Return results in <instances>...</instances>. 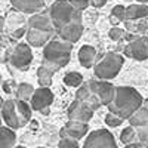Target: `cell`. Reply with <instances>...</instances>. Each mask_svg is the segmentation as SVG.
<instances>
[{"mask_svg": "<svg viewBox=\"0 0 148 148\" xmlns=\"http://www.w3.org/2000/svg\"><path fill=\"white\" fill-rule=\"evenodd\" d=\"M142 102H144V98L136 89L129 88V86H119V88H116L114 99L107 107L110 110V113L126 120L138 108L142 107Z\"/></svg>", "mask_w": 148, "mask_h": 148, "instance_id": "1", "label": "cell"}, {"mask_svg": "<svg viewBox=\"0 0 148 148\" xmlns=\"http://www.w3.org/2000/svg\"><path fill=\"white\" fill-rule=\"evenodd\" d=\"M73 51V43L65 42L61 37H52L43 49V58L47 62L55 64L58 68H62L70 62V56Z\"/></svg>", "mask_w": 148, "mask_h": 148, "instance_id": "2", "label": "cell"}, {"mask_svg": "<svg viewBox=\"0 0 148 148\" xmlns=\"http://www.w3.org/2000/svg\"><path fill=\"white\" fill-rule=\"evenodd\" d=\"M49 16H51L53 30L58 31L64 25L73 22V21H82V12L74 9L68 0H56L55 3L47 10Z\"/></svg>", "mask_w": 148, "mask_h": 148, "instance_id": "3", "label": "cell"}, {"mask_svg": "<svg viewBox=\"0 0 148 148\" xmlns=\"http://www.w3.org/2000/svg\"><path fill=\"white\" fill-rule=\"evenodd\" d=\"M125 58L117 52H108L102 55L95 65V76L99 80H111L120 73Z\"/></svg>", "mask_w": 148, "mask_h": 148, "instance_id": "4", "label": "cell"}, {"mask_svg": "<svg viewBox=\"0 0 148 148\" xmlns=\"http://www.w3.org/2000/svg\"><path fill=\"white\" fill-rule=\"evenodd\" d=\"M83 148H119L114 135L107 129H98L90 132L83 144Z\"/></svg>", "mask_w": 148, "mask_h": 148, "instance_id": "5", "label": "cell"}, {"mask_svg": "<svg viewBox=\"0 0 148 148\" xmlns=\"http://www.w3.org/2000/svg\"><path fill=\"white\" fill-rule=\"evenodd\" d=\"M8 61L10 62L12 67L18 70H27L30 64L33 62V52L31 47L27 43H19L14 49H10Z\"/></svg>", "mask_w": 148, "mask_h": 148, "instance_id": "6", "label": "cell"}, {"mask_svg": "<svg viewBox=\"0 0 148 148\" xmlns=\"http://www.w3.org/2000/svg\"><path fill=\"white\" fill-rule=\"evenodd\" d=\"M123 53L138 61L148 59V36H136L133 40L127 42Z\"/></svg>", "mask_w": 148, "mask_h": 148, "instance_id": "7", "label": "cell"}, {"mask_svg": "<svg viewBox=\"0 0 148 148\" xmlns=\"http://www.w3.org/2000/svg\"><path fill=\"white\" fill-rule=\"evenodd\" d=\"M31 110L40 111L42 114H49V108L53 102V93L49 88H39L36 89L31 96Z\"/></svg>", "mask_w": 148, "mask_h": 148, "instance_id": "8", "label": "cell"}, {"mask_svg": "<svg viewBox=\"0 0 148 148\" xmlns=\"http://www.w3.org/2000/svg\"><path fill=\"white\" fill-rule=\"evenodd\" d=\"M89 86H90L92 92L98 96L101 105H108L114 99L116 86L113 83L105 82V80H93V82H89Z\"/></svg>", "mask_w": 148, "mask_h": 148, "instance_id": "9", "label": "cell"}, {"mask_svg": "<svg viewBox=\"0 0 148 148\" xmlns=\"http://www.w3.org/2000/svg\"><path fill=\"white\" fill-rule=\"evenodd\" d=\"M88 132H89V125L88 123L68 120L65 123V126L59 130V135H61V138H71V139L79 141L83 136H86Z\"/></svg>", "mask_w": 148, "mask_h": 148, "instance_id": "10", "label": "cell"}, {"mask_svg": "<svg viewBox=\"0 0 148 148\" xmlns=\"http://www.w3.org/2000/svg\"><path fill=\"white\" fill-rule=\"evenodd\" d=\"M67 114H68V119L70 120L82 121V123H89L90 119L93 117V111L86 104H83L82 101L76 99V101H73L71 105L68 107Z\"/></svg>", "mask_w": 148, "mask_h": 148, "instance_id": "11", "label": "cell"}, {"mask_svg": "<svg viewBox=\"0 0 148 148\" xmlns=\"http://www.w3.org/2000/svg\"><path fill=\"white\" fill-rule=\"evenodd\" d=\"M2 120L6 123V126L10 129H19L21 126V121H19V116H18V111H16V105H15V99H8L3 102L2 107V114H0Z\"/></svg>", "mask_w": 148, "mask_h": 148, "instance_id": "12", "label": "cell"}, {"mask_svg": "<svg viewBox=\"0 0 148 148\" xmlns=\"http://www.w3.org/2000/svg\"><path fill=\"white\" fill-rule=\"evenodd\" d=\"M56 33L65 42L76 43L80 40V37L83 34V24H82V21H73V22L67 24V25H64L61 30H58Z\"/></svg>", "mask_w": 148, "mask_h": 148, "instance_id": "13", "label": "cell"}, {"mask_svg": "<svg viewBox=\"0 0 148 148\" xmlns=\"http://www.w3.org/2000/svg\"><path fill=\"white\" fill-rule=\"evenodd\" d=\"M76 99L86 104L92 111H95L101 107V102L98 99V96L92 92L89 83H83L82 86H79V90L76 92Z\"/></svg>", "mask_w": 148, "mask_h": 148, "instance_id": "14", "label": "cell"}, {"mask_svg": "<svg viewBox=\"0 0 148 148\" xmlns=\"http://www.w3.org/2000/svg\"><path fill=\"white\" fill-rule=\"evenodd\" d=\"M28 22V28H34V30H40V31H46V33H53V25L49 14L45 12H39V14L31 15V18L27 21Z\"/></svg>", "mask_w": 148, "mask_h": 148, "instance_id": "15", "label": "cell"}, {"mask_svg": "<svg viewBox=\"0 0 148 148\" xmlns=\"http://www.w3.org/2000/svg\"><path fill=\"white\" fill-rule=\"evenodd\" d=\"M58 70L59 68L55 64L45 61V62L39 67V70H37V79H39L40 88H49V86L52 84V77Z\"/></svg>", "mask_w": 148, "mask_h": 148, "instance_id": "16", "label": "cell"}, {"mask_svg": "<svg viewBox=\"0 0 148 148\" xmlns=\"http://www.w3.org/2000/svg\"><path fill=\"white\" fill-rule=\"evenodd\" d=\"M12 6L16 10L24 12V14H39V12L45 8L43 0H10Z\"/></svg>", "mask_w": 148, "mask_h": 148, "instance_id": "17", "label": "cell"}, {"mask_svg": "<svg viewBox=\"0 0 148 148\" xmlns=\"http://www.w3.org/2000/svg\"><path fill=\"white\" fill-rule=\"evenodd\" d=\"M25 34H27V42H28V45H31V46H34V47L46 46L47 42L52 39V33H46V31L34 30V28H28Z\"/></svg>", "mask_w": 148, "mask_h": 148, "instance_id": "18", "label": "cell"}, {"mask_svg": "<svg viewBox=\"0 0 148 148\" xmlns=\"http://www.w3.org/2000/svg\"><path fill=\"white\" fill-rule=\"evenodd\" d=\"M148 18V6L144 3H135L129 5L125 12V21H133V19H142Z\"/></svg>", "mask_w": 148, "mask_h": 148, "instance_id": "19", "label": "cell"}, {"mask_svg": "<svg viewBox=\"0 0 148 148\" xmlns=\"http://www.w3.org/2000/svg\"><path fill=\"white\" fill-rule=\"evenodd\" d=\"M96 49L93 46H89V45H84L80 47L79 51V62L84 67V68H90L95 61H96Z\"/></svg>", "mask_w": 148, "mask_h": 148, "instance_id": "20", "label": "cell"}, {"mask_svg": "<svg viewBox=\"0 0 148 148\" xmlns=\"http://www.w3.org/2000/svg\"><path fill=\"white\" fill-rule=\"evenodd\" d=\"M132 127H141V126H147L148 125V108H145L144 105L141 108H138L135 113L127 119Z\"/></svg>", "mask_w": 148, "mask_h": 148, "instance_id": "21", "label": "cell"}, {"mask_svg": "<svg viewBox=\"0 0 148 148\" xmlns=\"http://www.w3.org/2000/svg\"><path fill=\"white\" fill-rule=\"evenodd\" d=\"M16 142V135L10 127H0V148H14Z\"/></svg>", "mask_w": 148, "mask_h": 148, "instance_id": "22", "label": "cell"}, {"mask_svg": "<svg viewBox=\"0 0 148 148\" xmlns=\"http://www.w3.org/2000/svg\"><path fill=\"white\" fill-rule=\"evenodd\" d=\"M15 105H16V111H18V116H19L21 126L24 127L31 120V107H30L28 102L19 101V99H15Z\"/></svg>", "mask_w": 148, "mask_h": 148, "instance_id": "23", "label": "cell"}, {"mask_svg": "<svg viewBox=\"0 0 148 148\" xmlns=\"http://www.w3.org/2000/svg\"><path fill=\"white\" fill-rule=\"evenodd\" d=\"M126 24V30L132 34L136 36L138 33H145L148 28V18L142 19H133V21H125Z\"/></svg>", "mask_w": 148, "mask_h": 148, "instance_id": "24", "label": "cell"}, {"mask_svg": "<svg viewBox=\"0 0 148 148\" xmlns=\"http://www.w3.org/2000/svg\"><path fill=\"white\" fill-rule=\"evenodd\" d=\"M33 93H34V88H33L31 84H28V83H21V84L16 86V89H15L16 99H19V101L28 102L31 99Z\"/></svg>", "mask_w": 148, "mask_h": 148, "instance_id": "25", "label": "cell"}, {"mask_svg": "<svg viewBox=\"0 0 148 148\" xmlns=\"http://www.w3.org/2000/svg\"><path fill=\"white\" fill-rule=\"evenodd\" d=\"M5 19L8 21V22H6L8 28L12 30V31H15V30L21 28L19 25H22V24L25 22V18H24L21 14H15V12H12V14H10L8 18H5Z\"/></svg>", "mask_w": 148, "mask_h": 148, "instance_id": "26", "label": "cell"}, {"mask_svg": "<svg viewBox=\"0 0 148 148\" xmlns=\"http://www.w3.org/2000/svg\"><path fill=\"white\" fill-rule=\"evenodd\" d=\"M64 83L67 86H71V88H79V86L83 84V76L77 71H71L67 73L64 76Z\"/></svg>", "mask_w": 148, "mask_h": 148, "instance_id": "27", "label": "cell"}, {"mask_svg": "<svg viewBox=\"0 0 148 148\" xmlns=\"http://www.w3.org/2000/svg\"><path fill=\"white\" fill-rule=\"evenodd\" d=\"M125 12H126V8L121 6V5H117L113 8V10H111V15H110V21L111 24L116 27L119 22L125 21Z\"/></svg>", "mask_w": 148, "mask_h": 148, "instance_id": "28", "label": "cell"}, {"mask_svg": "<svg viewBox=\"0 0 148 148\" xmlns=\"http://www.w3.org/2000/svg\"><path fill=\"white\" fill-rule=\"evenodd\" d=\"M120 141L127 145V144H132V142H136V130L135 127L129 126V127H125L120 133Z\"/></svg>", "mask_w": 148, "mask_h": 148, "instance_id": "29", "label": "cell"}, {"mask_svg": "<svg viewBox=\"0 0 148 148\" xmlns=\"http://www.w3.org/2000/svg\"><path fill=\"white\" fill-rule=\"evenodd\" d=\"M8 47H9V40L5 39V37H0V62L8 61L9 52H10V51H8Z\"/></svg>", "mask_w": 148, "mask_h": 148, "instance_id": "30", "label": "cell"}, {"mask_svg": "<svg viewBox=\"0 0 148 148\" xmlns=\"http://www.w3.org/2000/svg\"><path fill=\"white\" fill-rule=\"evenodd\" d=\"M135 130H136V141L148 145V125L141 126V127H135Z\"/></svg>", "mask_w": 148, "mask_h": 148, "instance_id": "31", "label": "cell"}, {"mask_svg": "<svg viewBox=\"0 0 148 148\" xmlns=\"http://www.w3.org/2000/svg\"><path fill=\"white\" fill-rule=\"evenodd\" d=\"M105 123H107V126H110V127H119L123 123V119H120L119 116H116L113 113H108L105 116Z\"/></svg>", "mask_w": 148, "mask_h": 148, "instance_id": "32", "label": "cell"}, {"mask_svg": "<svg viewBox=\"0 0 148 148\" xmlns=\"http://www.w3.org/2000/svg\"><path fill=\"white\" fill-rule=\"evenodd\" d=\"M108 36H110V39H111V40H114V42H120L121 39H125L126 31H125V30H121V28H119V27H113V28L110 30Z\"/></svg>", "mask_w": 148, "mask_h": 148, "instance_id": "33", "label": "cell"}, {"mask_svg": "<svg viewBox=\"0 0 148 148\" xmlns=\"http://www.w3.org/2000/svg\"><path fill=\"white\" fill-rule=\"evenodd\" d=\"M58 148H79V141L71 138H61Z\"/></svg>", "mask_w": 148, "mask_h": 148, "instance_id": "34", "label": "cell"}, {"mask_svg": "<svg viewBox=\"0 0 148 148\" xmlns=\"http://www.w3.org/2000/svg\"><path fill=\"white\" fill-rule=\"evenodd\" d=\"M68 2H70V5H71L74 9H77V10H80V12L90 5V0H68Z\"/></svg>", "mask_w": 148, "mask_h": 148, "instance_id": "35", "label": "cell"}, {"mask_svg": "<svg viewBox=\"0 0 148 148\" xmlns=\"http://www.w3.org/2000/svg\"><path fill=\"white\" fill-rule=\"evenodd\" d=\"M27 33V30L24 28V27H21V28H18V30H15V31H12V39H21V37Z\"/></svg>", "mask_w": 148, "mask_h": 148, "instance_id": "36", "label": "cell"}, {"mask_svg": "<svg viewBox=\"0 0 148 148\" xmlns=\"http://www.w3.org/2000/svg\"><path fill=\"white\" fill-rule=\"evenodd\" d=\"M125 148H148V145H145V144H141V142H132V144H127Z\"/></svg>", "mask_w": 148, "mask_h": 148, "instance_id": "37", "label": "cell"}, {"mask_svg": "<svg viewBox=\"0 0 148 148\" xmlns=\"http://www.w3.org/2000/svg\"><path fill=\"white\" fill-rule=\"evenodd\" d=\"M107 2H108V0H90V5L93 8H102Z\"/></svg>", "mask_w": 148, "mask_h": 148, "instance_id": "38", "label": "cell"}, {"mask_svg": "<svg viewBox=\"0 0 148 148\" xmlns=\"http://www.w3.org/2000/svg\"><path fill=\"white\" fill-rule=\"evenodd\" d=\"M6 28V19L3 16H0V33H3Z\"/></svg>", "mask_w": 148, "mask_h": 148, "instance_id": "39", "label": "cell"}, {"mask_svg": "<svg viewBox=\"0 0 148 148\" xmlns=\"http://www.w3.org/2000/svg\"><path fill=\"white\" fill-rule=\"evenodd\" d=\"M12 84H14L12 82H10V83H3V89H5L8 93H10V92H12Z\"/></svg>", "mask_w": 148, "mask_h": 148, "instance_id": "40", "label": "cell"}, {"mask_svg": "<svg viewBox=\"0 0 148 148\" xmlns=\"http://www.w3.org/2000/svg\"><path fill=\"white\" fill-rule=\"evenodd\" d=\"M3 99H2V96H0V114H2V107H3Z\"/></svg>", "mask_w": 148, "mask_h": 148, "instance_id": "41", "label": "cell"}, {"mask_svg": "<svg viewBox=\"0 0 148 148\" xmlns=\"http://www.w3.org/2000/svg\"><path fill=\"white\" fill-rule=\"evenodd\" d=\"M142 105H144L145 108H148V98H147V99H144V102H142Z\"/></svg>", "mask_w": 148, "mask_h": 148, "instance_id": "42", "label": "cell"}, {"mask_svg": "<svg viewBox=\"0 0 148 148\" xmlns=\"http://www.w3.org/2000/svg\"><path fill=\"white\" fill-rule=\"evenodd\" d=\"M138 3H144L145 5V3H148V0H138Z\"/></svg>", "mask_w": 148, "mask_h": 148, "instance_id": "43", "label": "cell"}, {"mask_svg": "<svg viewBox=\"0 0 148 148\" xmlns=\"http://www.w3.org/2000/svg\"><path fill=\"white\" fill-rule=\"evenodd\" d=\"M14 148H25V147H22V145H19V147H14Z\"/></svg>", "mask_w": 148, "mask_h": 148, "instance_id": "44", "label": "cell"}, {"mask_svg": "<svg viewBox=\"0 0 148 148\" xmlns=\"http://www.w3.org/2000/svg\"><path fill=\"white\" fill-rule=\"evenodd\" d=\"M0 127H2V119H0Z\"/></svg>", "mask_w": 148, "mask_h": 148, "instance_id": "45", "label": "cell"}, {"mask_svg": "<svg viewBox=\"0 0 148 148\" xmlns=\"http://www.w3.org/2000/svg\"><path fill=\"white\" fill-rule=\"evenodd\" d=\"M37 148H45V147H37Z\"/></svg>", "mask_w": 148, "mask_h": 148, "instance_id": "46", "label": "cell"}, {"mask_svg": "<svg viewBox=\"0 0 148 148\" xmlns=\"http://www.w3.org/2000/svg\"><path fill=\"white\" fill-rule=\"evenodd\" d=\"M43 2H45V0H43Z\"/></svg>", "mask_w": 148, "mask_h": 148, "instance_id": "47", "label": "cell"}]
</instances>
